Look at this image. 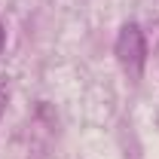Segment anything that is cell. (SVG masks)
Masks as SVG:
<instances>
[{
    "instance_id": "cell-3",
    "label": "cell",
    "mask_w": 159,
    "mask_h": 159,
    "mask_svg": "<svg viewBox=\"0 0 159 159\" xmlns=\"http://www.w3.org/2000/svg\"><path fill=\"white\" fill-rule=\"evenodd\" d=\"M3 40H6V28H3V21H0V49H3Z\"/></svg>"
},
{
    "instance_id": "cell-2",
    "label": "cell",
    "mask_w": 159,
    "mask_h": 159,
    "mask_svg": "<svg viewBox=\"0 0 159 159\" xmlns=\"http://www.w3.org/2000/svg\"><path fill=\"white\" fill-rule=\"evenodd\" d=\"M6 104H9V80H6V77H0V116H3Z\"/></svg>"
},
{
    "instance_id": "cell-1",
    "label": "cell",
    "mask_w": 159,
    "mask_h": 159,
    "mask_svg": "<svg viewBox=\"0 0 159 159\" xmlns=\"http://www.w3.org/2000/svg\"><path fill=\"white\" fill-rule=\"evenodd\" d=\"M116 58H119V64H122V70H125L132 80L141 77L144 61H147V40H144V31H141L135 21H129V25H122V28H119Z\"/></svg>"
}]
</instances>
